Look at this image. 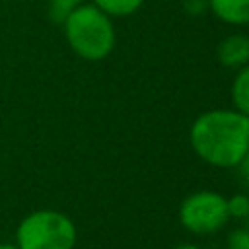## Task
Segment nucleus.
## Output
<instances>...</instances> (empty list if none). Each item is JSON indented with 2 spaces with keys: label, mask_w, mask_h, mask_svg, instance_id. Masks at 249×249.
I'll use <instances>...</instances> for the list:
<instances>
[{
  "label": "nucleus",
  "mask_w": 249,
  "mask_h": 249,
  "mask_svg": "<svg viewBox=\"0 0 249 249\" xmlns=\"http://www.w3.org/2000/svg\"><path fill=\"white\" fill-rule=\"evenodd\" d=\"M189 140L198 158L216 167H237L249 152V117L237 109H212L198 115Z\"/></svg>",
  "instance_id": "obj_1"
},
{
  "label": "nucleus",
  "mask_w": 249,
  "mask_h": 249,
  "mask_svg": "<svg viewBox=\"0 0 249 249\" xmlns=\"http://www.w3.org/2000/svg\"><path fill=\"white\" fill-rule=\"evenodd\" d=\"M80 4H84V0H49V16L53 21L62 23L64 18Z\"/></svg>",
  "instance_id": "obj_9"
},
{
  "label": "nucleus",
  "mask_w": 249,
  "mask_h": 249,
  "mask_svg": "<svg viewBox=\"0 0 249 249\" xmlns=\"http://www.w3.org/2000/svg\"><path fill=\"white\" fill-rule=\"evenodd\" d=\"M230 220L228 200L216 191H196L179 206V222L185 230L196 235H206L222 230Z\"/></svg>",
  "instance_id": "obj_4"
},
{
  "label": "nucleus",
  "mask_w": 249,
  "mask_h": 249,
  "mask_svg": "<svg viewBox=\"0 0 249 249\" xmlns=\"http://www.w3.org/2000/svg\"><path fill=\"white\" fill-rule=\"evenodd\" d=\"M237 167H239V171H241V177H243L245 183L249 185V152L243 156V160L237 163Z\"/></svg>",
  "instance_id": "obj_13"
},
{
  "label": "nucleus",
  "mask_w": 249,
  "mask_h": 249,
  "mask_svg": "<svg viewBox=\"0 0 249 249\" xmlns=\"http://www.w3.org/2000/svg\"><path fill=\"white\" fill-rule=\"evenodd\" d=\"M78 231L74 222L58 210L43 208L27 214L16 230L19 249H74Z\"/></svg>",
  "instance_id": "obj_3"
},
{
  "label": "nucleus",
  "mask_w": 249,
  "mask_h": 249,
  "mask_svg": "<svg viewBox=\"0 0 249 249\" xmlns=\"http://www.w3.org/2000/svg\"><path fill=\"white\" fill-rule=\"evenodd\" d=\"M173 249H200L198 245H191V243H187V245H177V247H173Z\"/></svg>",
  "instance_id": "obj_14"
},
{
  "label": "nucleus",
  "mask_w": 249,
  "mask_h": 249,
  "mask_svg": "<svg viewBox=\"0 0 249 249\" xmlns=\"http://www.w3.org/2000/svg\"><path fill=\"white\" fill-rule=\"evenodd\" d=\"M0 249H19L16 243H0Z\"/></svg>",
  "instance_id": "obj_15"
},
{
  "label": "nucleus",
  "mask_w": 249,
  "mask_h": 249,
  "mask_svg": "<svg viewBox=\"0 0 249 249\" xmlns=\"http://www.w3.org/2000/svg\"><path fill=\"white\" fill-rule=\"evenodd\" d=\"M216 56L222 66L226 68H241L249 64V35L233 33L220 41L216 49Z\"/></svg>",
  "instance_id": "obj_5"
},
{
  "label": "nucleus",
  "mask_w": 249,
  "mask_h": 249,
  "mask_svg": "<svg viewBox=\"0 0 249 249\" xmlns=\"http://www.w3.org/2000/svg\"><path fill=\"white\" fill-rule=\"evenodd\" d=\"M226 249H249V228H237L230 231Z\"/></svg>",
  "instance_id": "obj_11"
},
{
  "label": "nucleus",
  "mask_w": 249,
  "mask_h": 249,
  "mask_svg": "<svg viewBox=\"0 0 249 249\" xmlns=\"http://www.w3.org/2000/svg\"><path fill=\"white\" fill-rule=\"evenodd\" d=\"M204 6H208V0H185V10L191 14L204 12Z\"/></svg>",
  "instance_id": "obj_12"
},
{
  "label": "nucleus",
  "mask_w": 249,
  "mask_h": 249,
  "mask_svg": "<svg viewBox=\"0 0 249 249\" xmlns=\"http://www.w3.org/2000/svg\"><path fill=\"white\" fill-rule=\"evenodd\" d=\"M142 2L144 0H93V4L109 18L111 16H115V18L130 16L142 6Z\"/></svg>",
  "instance_id": "obj_8"
},
{
  "label": "nucleus",
  "mask_w": 249,
  "mask_h": 249,
  "mask_svg": "<svg viewBox=\"0 0 249 249\" xmlns=\"http://www.w3.org/2000/svg\"><path fill=\"white\" fill-rule=\"evenodd\" d=\"M210 12L231 25L249 23V0H208Z\"/></svg>",
  "instance_id": "obj_6"
},
{
  "label": "nucleus",
  "mask_w": 249,
  "mask_h": 249,
  "mask_svg": "<svg viewBox=\"0 0 249 249\" xmlns=\"http://www.w3.org/2000/svg\"><path fill=\"white\" fill-rule=\"evenodd\" d=\"M62 27L70 49L84 60H103L115 47L111 18L95 4H80L64 18Z\"/></svg>",
  "instance_id": "obj_2"
},
{
  "label": "nucleus",
  "mask_w": 249,
  "mask_h": 249,
  "mask_svg": "<svg viewBox=\"0 0 249 249\" xmlns=\"http://www.w3.org/2000/svg\"><path fill=\"white\" fill-rule=\"evenodd\" d=\"M231 99L235 109L249 117V64L237 68L231 84Z\"/></svg>",
  "instance_id": "obj_7"
},
{
  "label": "nucleus",
  "mask_w": 249,
  "mask_h": 249,
  "mask_svg": "<svg viewBox=\"0 0 249 249\" xmlns=\"http://www.w3.org/2000/svg\"><path fill=\"white\" fill-rule=\"evenodd\" d=\"M228 200V212L230 218H247L249 216V196L247 195H233Z\"/></svg>",
  "instance_id": "obj_10"
}]
</instances>
